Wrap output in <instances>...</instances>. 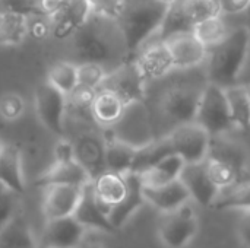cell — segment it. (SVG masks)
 <instances>
[{"label": "cell", "instance_id": "1", "mask_svg": "<svg viewBox=\"0 0 250 248\" xmlns=\"http://www.w3.org/2000/svg\"><path fill=\"white\" fill-rule=\"evenodd\" d=\"M208 83L204 64L185 70L174 69L167 76L146 85L145 104L157 139L167 137L177 127L195 121Z\"/></svg>", "mask_w": 250, "mask_h": 248}, {"label": "cell", "instance_id": "2", "mask_svg": "<svg viewBox=\"0 0 250 248\" xmlns=\"http://www.w3.org/2000/svg\"><path fill=\"white\" fill-rule=\"evenodd\" d=\"M72 63L100 64L107 73L132 60L123 31L116 18L91 12L83 25L70 37Z\"/></svg>", "mask_w": 250, "mask_h": 248}, {"label": "cell", "instance_id": "3", "mask_svg": "<svg viewBox=\"0 0 250 248\" xmlns=\"http://www.w3.org/2000/svg\"><path fill=\"white\" fill-rule=\"evenodd\" d=\"M249 54V31L242 25H234L224 41L208 50L205 61L208 82L224 89L239 85Z\"/></svg>", "mask_w": 250, "mask_h": 248}, {"label": "cell", "instance_id": "4", "mask_svg": "<svg viewBox=\"0 0 250 248\" xmlns=\"http://www.w3.org/2000/svg\"><path fill=\"white\" fill-rule=\"evenodd\" d=\"M168 7L160 0H125L117 20L132 60L146 42L157 37Z\"/></svg>", "mask_w": 250, "mask_h": 248}, {"label": "cell", "instance_id": "5", "mask_svg": "<svg viewBox=\"0 0 250 248\" xmlns=\"http://www.w3.org/2000/svg\"><path fill=\"white\" fill-rule=\"evenodd\" d=\"M105 134L135 149H141L155 140L151 114L145 101L126 105L122 118L113 127L107 129Z\"/></svg>", "mask_w": 250, "mask_h": 248}, {"label": "cell", "instance_id": "6", "mask_svg": "<svg viewBox=\"0 0 250 248\" xmlns=\"http://www.w3.org/2000/svg\"><path fill=\"white\" fill-rule=\"evenodd\" d=\"M195 123L204 127L211 137L229 136L231 130H236L224 88L212 83L207 85L199 102Z\"/></svg>", "mask_w": 250, "mask_h": 248}, {"label": "cell", "instance_id": "7", "mask_svg": "<svg viewBox=\"0 0 250 248\" xmlns=\"http://www.w3.org/2000/svg\"><path fill=\"white\" fill-rule=\"evenodd\" d=\"M34 107L41 124L57 137H64L67 96L45 80L35 88Z\"/></svg>", "mask_w": 250, "mask_h": 248}, {"label": "cell", "instance_id": "8", "mask_svg": "<svg viewBox=\"0 0 250 248\" xmlns=\"http://www.w3.org/2000/svg\"><path fill=\"white\" fill-rule=\"evenodd\" d=\"M198 216L192 202L176 212L164 215L157 235L166 248H185L198 234Z\"/></svg>", "mask_w": 250, "mask_h": 248}, {"label": "cell", "instance_id": "9", "mask_svg": "<svg viewBox=\"0 0 250 248\" xmlns=\"http://www.w3.org/2000/svg\"><path fill=\"white\" fill-rule=\"evenodd\" d=\"M176 155H179L186 165H196L207 161L209 155L211 136L198 123H189L177 127L168 136Z\"/></svg>", "mask_w": 250, "mask_h": 248}, {"label": "cell", "instance_id": "10", "mask_svg": "<svg viewBox=\"0 0 250 248\" xmlns=\"http://www.w3.org/2000/svg\"><path fill=\"white\" fill-rule=\"evenodd\" d=\"M100 89H107L116 94L126 105H129L133 102L145 101L146 83L135 61L129 60L114 72L108 73Z\"/></svg>", "mask_w": 250, "mask_h": 248}, {"label": "cell", "instance_id": "11", "mask_svg": "<svg viewBox=\"0 0 250 248\" xmlns=\"http://www.w3.org/2000/svg\"><path fill=\"white\" fill-rule=\"evenodd\" d=\"M133 61L146 85L174 70V63L166 42L158 39L146 42L133 57Z\"/></svg>", "mask_w": 250, "mask_h": 248}, {"label": "cell", "instance_id": "12", "mask_svg": "<svg viewBox=\"0 0 250 248\" xmlns=\"http://www.w3.org/2000/svg\"><path fill=\"white\" fill-rule=\"evenodd\" d=\"M86 187V186H85ZM42 215L45 222L73 216L83 193V187L75 186H47L42 187Z\"/></svg>", "mask_w": 250, "mask_h": 248}, {"label": "cell", "instance_id": "13", "mask_svg": "<svg viewBox=\"0 0 250 248\" xmlns=\"http://www.w3.org/2000/svg\"><path fill=\"white\" fill-rule=\"evenodd\" d=\"M163 42H166L171 54L174 69L179 70L193 69V67L204 66L207 61L208 50L199 42V39L195 37L193 32L177 34L167 38Z\"/></svg>", "mask_w": 250, "mask_h": 248}, {"label": "cell", "instance_id": "14", "mask_svg": "<svg viewBox=\"0 0 250 248\" xmlns=\"http://www.w3.org/2000/svg\"><path fill=\"white\" fill-rule=\"evenodd\" d=\"M108 213H110V210L98 202L94 187H92V183L88 184L86 187H83L81 203L73 215L75 219L86 231L94 229V231H100L104 234H113V232H116V229L110 222Z\"/></svg>", "mask_w": 250, "mask_h": 248}, {"label": "cell", "instance_id": "15", "mask_svg": "<svg viewBox=\"0 0 250 248\" xmlns=\"http://www.w3.org/2000/svg\"><path fill=\"white\" fill-rule=\"evenodd\" d=\"M86 229L75 216L45 222L42 241L45 248H81Z\"/></svg>", "mask_w": 250, "mask_h": 248}, {"label": "cell", "instance_id": "16", "mask_svg": "<svg viewBox=\"0 0 250 248\" xmlns=\"http://www.w3.org/2000/svg\"><path fill=\"white\" fill-rule=\"evenodd\" d=\"M180 181L188 189L192 202L202 208H212L220 190L209 178L205 162L196 165H186L180 175Z\"/></svg>", "mask_w": 250, "mask_h": 248}, {"label": "cell", "instance_id": "17", "mask_svg": "<svg viewBox=\"0 0 250 248\" xmlns=\"http://www.w3.org/2000/svg\"><path fill=\"white\" fill-rule=\"evenodd\" d=\"M91 12L85 0H64L62 9L50 19V32L56 38H70L83 25Z\"/></svg>", "mask_w": 250, "mask_h": 248}, {"label": "cell", "instance_id": "18", "mask_svg": "<svg viewBox=\"0 0 250 248\" xmlns=\"http://www.w3.org/2000/svg\"><path fill=\"white\" fill-rule=\"evenodd\" d=\"M94 181L89 171L78 161L70 162H53L45 172L38 178V183L42 187L47 186H75L85 187Z\"/></svg>", "mask_w": 250, "mask_h": 248}, {"label": "cell", "instance_id": "19", "mask_svg": "<svg viewBox=\"0 0 250 248\" xmlns=\"http://www.w3.org/2000/svg\"><path fill=\"white\" fill-rule=\"evenodd\" d=\"M144 196L145 202L163 215L176 212L192 202L188 189L180 180L157 189L144 187Z\"/></svg>", "mask_w": 250, "mask_h": 248}, {"label": "cell", "instance_id": "20", "mask_svg": "<svg viewBox=\"0 0 250 248\" xmlns=\"http://www.w3.org/2000/svg\"><path fill=\"white\" fill-rule=\"evenodd\" d=\"M126 181H127V193L125 199L117 206H114L108 213L110 222L116 231L123 228L133 218V215L146 203L145 196H144V183H142L141 175L127 174Z\"/></svg>", "mask_w": 250, "mask_h": 248}, {"label": "cell", "instance_id": "21", "mask_svg": "<svg viewBox=\"0 0 250 248\" xmlns=\"http://www.w3.org/2000/svg\"><path fill=\"white\" fill-rule=\"evenodd\" d=\"M0 183L16 196L26 191L22 153L13 145H4L0 153Z\"/></svg>", "mask_w": 250, "mask_h": 248}, {"label": "cell", "instance_id": "22", "mask_svg": "<svg viewBox=\"0 0 250 248\" xmlns=\"http://www.w3.org/2000/svg\"><path fill=\"white\" fill-rule=\"evenodd\" d=\"M125 108L126 104L116 94L98 89L91 104V117L100 127L107 130L122 118Z\"/></svg>", "mask_w": 250, "mask_h": 248}, {"label": "cell", "instance_id": "23", "mask_svg": "<svg viewBox=\"0 0 250 248\" xmlns=\"http://www.w3.org/2000/svg\"><path fill=\"white\" fill-rule=\"evenodd\" d=\"M209 158L220 159L230 167H233L243 180L248 168H249V161H248V152L245 148L236 142L231 140L229 136H218V137H211V146H209Z\"/></svg>", "mask_w": 250, "mask_h": 248}, {"label": "cell", "instance_id": "24", "mask_svg": "<svg viewBox=\"0 0 250 248\" xmlns=\"http://www.w3.org/2000/svg\"><path fill=\"white\" fill-rule=\"evenodd\" d=\"M92 187L95 191V196L98 202L105 206L108 210H111L114 206H117L127 193V181L126 175H120L116 172L104 171L98 177L94 178Z\"/></svg>", "mask_w": 250, "mask_h": 248}, {"label": "cell", "instance_id": "25", "mask_svg": "<svg viewBox=\"0 0 250 248\" xmlns=\"http://www.w3.org/2000/svg\"><path fill=\"white\" fill-rule=\"evenodd\" d=\"M136 149L108 136L104 134V165L105 171L116 172L120 175L130 174L132 164L135 159Z\"/></svg>", "mask_w": 250, "mask_h": 248}, {"label": "cell", "instance_id": "26", "mask_svg": "<svg viewBox=\"0 0 250 248\" xmlns=\"http://www.w3.org/2000/svg\"><path fill=\"white\" fill-rule=\"evenodd\" d=\"M0 248H37L34 231L21 212L0 229Z\"/></svg>", "mask_w": 250, "mask_h": 248}, {"label": "cell", "instance_id": "27", "mask_svg": "<svg viewBox=\"0 0 250 248\" xmlns=\"http://www.w3.org/2000/svg\"><path fill=\"white\" fill-rule=\"evenodd\" d=\"M171 155H176V153L173 151V146H171L168 137L155 139L151 143H148L146 146L136 149L130 174L142 175Z\"/></svg>", "mask_w": 250, "mask_h": 248}, {"label": "cell", "instance_id": "28", "mask_svg": "<svg viewBox=\"0 0 250 248\" xmlns=\"http://www.w3.org/2000/svg\"><path fill=\"white\" fill-rule=\"evenodd\" d=\"M186 167L185 161L179 155H171L166 158L163 162H160L157 167L149 170L148 172L142 174V183L144 187H163L167 184H171L177 180H180V175L183 172V168Z\"/></svg>", "mask_w": 250, "mask_h": 248}, {"label": "cell", "instance_id": "29", "mask_svg": "<svg viewBox=\"0 0 250 248\" xmlns=\"http://www.w3.org/2000/svg\"><path fill=\"white\" fill-rule=\"evenodd\" d=\"M212 209L215 210H250V180H245L233 184L229 189L220 190Z\"/></svg>", "mask_w": 250, "mask_h": 248}, {"label": "cell", "instance_id": "30", "mask_svg": "<svg viewBox=\"0 0 250 248\" xmlns=\"http://www.w3.org/2000/svg\"><path fill=\"white\" fill-rule=\"evenodd\" d=\"M233 28H234V25L230 22V19L221 15V16L211 18L208 20L198 23L193 28V34L199 39V42L207 50H209V48L215 47L217 44H220L221 41H224Z\"/></svg>", "mask_w": 250, "mask_h": 248}, {"label": "cell", "instance_id": "31", "mask_svg": "<svg viewBox=\"0 0 250 248\" xmlns=\"http://www.w3.org/2000/svg\"><path fill=\"white\" fill-rule=\"evenodd\" d=\"M226 95L236 130H248L250 127V98L246 86L236 85L227 88Z\"/></svg>", "mask_w": 250, "mask_h": 248}, {"label": "cell", "instance_id": "32", "mask_svg": "<svg viewBox=\"0 0 250 248\" xmlns=\"http://www.w3.org/2000/svg\"><path fill=\"white\" fill-rule=\"evenodd\" d=\"M29 34L28 16L15 13L0 15V45L13 47L23 42Z\"/></svg>", "mask_w": 250, "mask_h": 248}, {"label": "cell", "instance_id": "33", "mask_svg": "<svg viewBox=\"0 0 250 248\" xmlns=\"http://www.w3.org/2000/svg\"><path fill=\"white\" fill-rule=\"evenodd\" d=\"M47 82L54 86L57 91H60L64 96H70L76 88L78 83V64L72 63L70 60L57 61L47 75Z\"/></svg>", "mask_w": 250, "mask_h": 248}, {"label": "cell", "instance_id": "34", "mask_svg": "<svg viewBox=\"0 0 250 248\" xmlns=\"http://www.w3.org/2000/svg\"><path fill=\"white\" fill-rule=\"evenodd\" d=\"M179 4L193 28L204 20L221 16V9L217 0H179Z\"/></svg>", "mask_w": 250, "mask_h": 248}, {"label": "cell", "instance_id": "35", "mask_svg": "<svg viewBox=\"0 0 250 248\" xmlns=\"http://www.w3.org/2000/svg\"><path fill=\"white\" fill-rule=\"evenodd\" d=\"M205 167H207V172H208L209 178L212 180V183L215 184V187L218 190H224V189L231 187L236 183L245 181L233 167H230L229 164H226L220 159L208 156L205 161Z\"/></svg>", "mask_w": 250, "mask_h": 248}, {"label": "cell", "instance_id": "36", "mask_svg": "<svg viewBox=\"0 0 250 248\" xmlns=\"http://www.w3.org/2000/svg\"><path fill=\"white\" fill-rule=\"evenodd\" d=\"M107 75H108L107 70L100 64H94V63L78 64V83L81 88L98 91L103 86Z\"/></svg>", "mask_w": 250, "mask_h": 248}, {"label": "cell", "instance_id": "37", "mask_svg": "<svg viewBox=\"0 0 250 248\" xmlns=\"http://www.w3.org/2000/svg\"><path fill=\"white\" fill-rule=\"evenodd\" d=\"M25 113V101L19 94L9 92L0 98V117L4 121H16Z\"/></svg>", "mask_w": 250, "mask_h": 248}, {"label": "cell", "instance_id": "38", "mask_svg": "<svg viewBox=\"0 0 250 248\" xmlns=\"http://www.w3.org/2000/svg\"><path fill=\"white\" fill-rule=\"evenodd\" d=\"M1 13H15L23 16L38 15L37 0H0V15Z\"/></svg>", "mask_w": 250, "mask_h": 248}, {"label": "cell", "instance_id": "39", "mask_svg": "<svg viewBox=\"0 0 250 248\" xmlns=\"http://www.w3.org/2000/svg\"><path fill=\"white\" fill-rule=\"evenodd\" d=\"M85 1L89 4L92 12L116 19L119 18L125 6V0H85Z\"/></svg>", "mask_w": 250, "mask_h": 248}, {"label": "cell", "instance_id": "40", "mask_svg": "<svg viewBox=\"0 0 250 248\" xmlns=\"http://www.w3.org/2000/svg\"><path fill=\"white\" fill-rule=\"evenodd\" d=\"M53 162H70L76 159L75 143L67 137H59L53 149Z\"/></svg>", "mask_w": 250, "mask_h": 248}, {"label": "cell", "instance_id": "41", "mask_svg": "<svg viewBox=\"0 0 250 248\" xmlns=\"http://www.w3.org/2000/svg\"><path fill=\"white\" fill-rule=\"evenodd\" d=\"M18 196L6 193L0 196V229L18 213Z\"/></svg>", "mask_w": 250, "mask_h": 248}, {"label": "cell", "instance_id": "42", "mask_svg": "<svg viewBox=\"0 0 250 248\" xmlns=\"http://www.w3.org/2000/svg\"><path fill=\"white\" fill-rule=\"evenodd\" d=\"M221 15L226 18H237L243 15L250 6V0H217Z\"/></svg>", "mask_w": 250, "mask_h": 248}, {"label": "cell", "instance_id": "43", "mask_svg": "<svg viewBox=\"0 0 250 248\" xmlns=\"http://www.w3.org/2000/svg\"><path fill=\"white\" fill-rule=\"evenodd\" d=\"M64 0H37V10L38 15H42L51 19L63 6Z\"/></svg>", "mask_w": 250, "mask_h": 248}, {"label": "cell", "instance_id": "44", "mask_svg": "<svg viewBox=\"0 0 250 248\" xmlns=\"http://www.w3.org/2000/svg\"><path fill=\"white\" fill-rule=\"evenodd\" d=\"M237 234H239V238L242 240V243L246 247L250 248V210L240 213Z\"/></svg>", "mask_w": 250, "mask_h": 248}, {"label": "cell", "instance_id": "45", "mask_svg": "<svg viewBox=\"0 0 250 248\" xmlns=\"http://www.w3.org/2000/svg\"><path fill=\"white\" fill-rule=\"evenodd\" d=\"M230 19V22L233 23V25H242V26H245L248 31H249V35H250V6L248 7V10L243 13V15H240V16H237V18H229Z\"/></svg>", "mask_w": 250, "mask_h": 248}, {"label": "cell", "instance_id": "46", "mask_svg": "<svg viewBox=\"0 0 250 248\" xmlns=\"http://www.w3.org/2000/svg\"><path fill=\"white\" fill-rule=\"evenodd\" d=\"M250 83V54H249V58H248V63H246V66H245V69H243V73H242V76H240V82H239V85H249Z\"/></svg>", "mask_w": 250, "mask_h": 248}, {"label": "cell", "instance_id": "47", "mask_svg": "<svg viewBox=\"0 0 250 248\" xmlns=\"http://www.w3.org/2000/svg\"><path fill=\"white\" fill-rule=\"evenodd\" d=\"M81 248H104V246H101L100 243H88V244L82 246Z\"/></svg>", "mask_w": 250, "mask_h": 248}, {"label": "cell", "instance_id": "48", "mask_svg": "<svg viewBox=\"0 0 250 248\" xmlns=\"http://www.w3.org/2000/svg\"><path fill=\"white\" fill-rule=\"evenodd\" d=\"M6 193H10V191H9V190H7V189L0 183V196H3V194H6Z\"/></svg>", "mask_w": 250, "mask_h": 248}, {"label": "cell", "instance_id": "49", "mask_svg": "<svg viewBox=\"0 0 250 248\" xmlns=\"http://www.w3.org/2000/svg\"><path fill=\"white\" fill-rule=\"evenodd\" d=\"M160 1H163V3L167 4V6H171V4H174L176 1H179V0H160Z\"/></svg>", "mask_w": 250, "mask_h": 248}, {"label": "cell", "instance_id": "50", "mask_svg": "<svg viewBox=\"0 0 250 248\" xmlns=\"http://www.w3.org/2000/svg\"><path fill=\"white\" fill-rule=\"evenodd\" d=\"M4 145H6V143H3V142L0 140V153H1V151H3V148H4Z\"/></svg>", "mask_w": 250, "mask_h": 248}, {"label": "cell", "instance_id": "51", "mask_svg": "<svg viewBox=\"0 0 250 248\" xmlns=\"http://www.w3.org/2000/svg\"><path fill=\"white\" fill-rule=\"evenodd\" d=\"M243 86H246V89H248V94H249V98H250V83L249 85H243Z\"/></svg>", "mask_w": 250, "mask_h": 248}]
</instances>
